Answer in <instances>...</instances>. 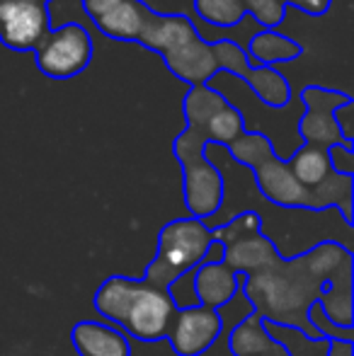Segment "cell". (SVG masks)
<instances>
[{
	"label": "cell",
	"mask_w": 354,
	"mask_h": 356,
	"mask_svg": "<svg viewBox=\"0 0 354 356\" xmlns=\"http://www.w3.org/2000/svg\"><path fill=\"white\" fill-rule=\"evenodd\" d=\"M352 109H354V99L347 104H342V107L335 109V122H337V129H340L342 138H345V143L354 145V134H352Z\"/></svg>",
	"instance_id": "cell-25"
},
{
	"label": "cell",
	"mask_w": 354,
	"mask_h": 356,
	"mask_svg": "<svg viewBox=\"0 0 354 356\" xmlns=\"http://www.w3.org/2000/svg\"><path fill=\"white\" fill-rule=\"evenodd\" d=\"M226 150L231 153V158L236 160V163L246 165V168L250 170L252 165H255L257 160L262 158V155H267L269 150H274V145L265 136V134H260V131H246L243 136H238L236 141L228 145Z\"/></svg>",
	"instance_id": "cell-21"
},
{
	"label": "cell",
	"mask_w": 354,
	"mask_h": 356,
	"mask_svg": "<svg viewBox=\"0 0 354 356\" xmlns=\"http://www.w3.org/2000/svg\"><path fill=\"white\" fill-rule=\"evenodd\" d=\"M92 305L104 320L119 325L127 334L146 344L166 339L168 325L177 308L168 291L122 274H112L97 286Z\"/></svg>",
	"instance_id": "cell-3"
},
{
	"label": "cell",
	"mask_w": 354,
	"mask_h": 356,
	"mask_svg": "<svg viewBox=\"0 0 354 356\" xmlns=\"http://www.w3.org/2000/svg\"><path fill=\"white\" fill-rule=\"evenodd\" d=\"M248 56L252 61H257V66H269L274 68L277 63H287V61H296L301 58L303 49L301 44H296L293 39L279 34L277 29H262L248 44Z\"/></svg>",
	"instance_id": "cell-17"
},
{
	"label": "cell",
	"mask_w": 354,
	"mask_h": 356,
	"mask_svg": "<svg viewBox=\"0 0 354 356\" xmlns=\"http://www.w3.org/2000/svg\"><path fill=\"white\" fill-rule=\"evenodd\" d=\"M42 3H49V0H42Z\"/></svg>",
	"instance_id": "cell-28"
},
{
	"label": "cell",
	"mask_w": 354,
	"mask_h": 356,
	"mask_svg": "<svg viewBox=\"0 0 354 356\" xmlns=\"http://www.w3.org/2000/svg\"><path fill=\"white\" fill-rule=\"evenodd\" d=\"M221 334L223 320L218 310L194 303L175 308L166 339L177 356H202L218 342Z\"/></svg>",
	"instance_id": "cell-9"
},
{
	"label": "cell",
	"mask_w": 354,
	"mask_h": 356,
	"mask_svg": "<svg viewBox=\"0 0 354 356\" xmlns=\"http://www.w3.org/2000/svg\"><path fill=\"white\" fill-rule=\"evenodd\" d=\"M194 13L214 27H236L246 17L243 0H194Z\"/></svg>",
	"instance_id": "cell-20"
},
{
	"label": "cell",
	"mask_w": 354,
	"mask_h": 356,
	"mask_svg": "<svg viewBox=\"0 0 354 356\" xmlns=\"http://www.w3.org/2000/svg\"><path fill=\"white\" fill-rule=\"evenodd\" d=\"M88 17L109 39L138 44L156 10L143 0H83Z\"/></svg>",
	"instance_id": "cell-11"
},
{
	"label": "cell",
	"mask_w": 354,
	"mask_h": 356,
	"mask_svg": "<svg viewBox=\"0 0 354 356\" xmlns=\"http://www.w3.org/2000/svg\"><path fill=\"white\" fill-rule=\"evenodd\" d=\"M228 349L233 356H289L262 327L257 313H248L228 330Z\"/></svg>",
	"instance_id": "cell-16"
},
{
	"label": "cell",
	"mask_w": 354,
	"mask_h": 356,
	"mask_svg": "<svg viewBox=\"0 0 354 356\" xmlns=\"http://www.w3.org/2000/svg\"><path fill=\"white\" fill-rule=\"evenodd\" d=\"M328 356H354V342H345V339H330Z\"/></svg>",
	"instance_id": "cell-27"
},
{
	"label": "cell",
	"mask_w": 354,
	"mask_h": 356,
	"mask_svg": "<svg viewBox=\"0 0 354 356\" xmlns=\"http://www.w3.org/2000/svg\"><path fill=\"white\" fill-rule=\"evenodd\" d=\"M92 54L95 44L88 29L78 22H66L58 29H49V34L34 49V61L47 78L68 80L86 71Z\"/></svg>",
	"instance_id": "cell-6"
},
{
	"label": "cell",
	"mask_w": 354,
	"mask_h": 356,
	"mask_svg": "<svg viewBox=\"0 0 354 356\" xmlns=\"http://www.w3.org/2000/svg\"><path fill=\"white\" fill-rule=\"evenodd\" d=\"M301 102L306 107L303 117L298 119V131L303 136V143L323 150L332 148V145L354 148V145L345 143L335 122V109L352 102V95L321 88V85H308V88L301 90Z\"/></svg>",
	"instance_id": "cell-8"
},
{
	"label": "cell",
	"mask_w": 354,
	"mask_h": 356,
	"mask_svg": "<svg viewBox=\"0 0 354 356\" xmlns=\"http://www.w3.org/2000/svg\"><path fill=\"white\" fill-rule=\"evenodd\" d=\"M284 3L303 10V13L311 15V17H321V15L328 13V8H330L332 0H284Z\"/></svg>",
	"instance_id": "cell-26"
},
{
	"label": "cell",
	"mask_w": 354,
	"mask_h": 356,
	"mask_svg": "<svg viewBox=\"0 0 354 356\" xmlns=\"http://www.w3.org/2000/svg\"><path fill=\"white\" fill-rule=\"evenodd\" d=\"M194 37H197V27H194L187 15L156 13L151 17V22H148V27L143 29V37L138 44L163 56V54L182 47L184 42H189Z\"/></svg>",
	"instance_id": "cell-15"
},
{
	"label": "cell",
	"mask_w": 354,
	"mask_h": 356,
	"mask_svg": "<svg viewBox=\"0 0 354 356\" xmlns=\"http://www.w3.org/2000/svg\"><path fill=\"white\" fill-rule=\"evenodd\" d=\"M187 127L172 141V155L182 170V197L192 218L207 220L221 211L226 182L209 160L207 145L228 148L248 131L246 119L221 92L209 85H194L182 99Z\"/></svg>",
	"instance_id": "cell-2"
},
{
	"label": "cell",
	"mask_w": 354,
	"mask_h": 356,
	"mask_svg": "<svg viewBox=\"0 0 354 356\" xmlns=\"http://www.w3.org/2000/svg\"><path fill=\"white\" fill-rule=\"evenodd\" d=\"M214 240L223 248V264L241 277L262 269L282 250L262 230V216L257 211H241L221 225H214Z\"/></svg>",
	"instance_id": "cell-5"
},
{
	"label": "cell",
	"mask_w": 354,
	"mask_h": 356,
	"mask_svg": "<svg viewBox=\"0 0 354 356\" xmlns=\"http://www.w3.org/2000/svg\"><path fill=\"white\" fill-rule=\"evenodd\" d=\"M194 300L204 308L218 310L236 298L243 286V277L228 269L223 262H202L192 272Z\"/></svg>",
	"instance_id": "cell-13"
},
{
	"label": "cell",
	"mask_w": 354,
	"mask_h": 356,
	"mask_svg": "<svg viewBox=\"0 0 354 356\" xmlns=\"http://www.w3.org/2000/svg\"><path fill=\"white\" fill-rule=\"evenodd\" d=\"M262 327L289 356H328V349H330V339L308 337L303 330L293 327V325H279L262 320Z\"/></svg>",
	"instance_id": "cell-18"
},
{
	"label": "cell",
	"mask_w": 354,
	"mask_h": 356,
	"mask_svg": "<svg viewBox=\"0 0 354 356\" xmlns=\"http://www.w3.org/2000/svg\"><path fill=\"white\" fill-rule=\"evenodd\" d=\"M308 325L325 339H345V342H354V327H337V325H332L330 320H328V315L323 313L321 303H313L311 308H308Z\"/></svg>",
	"instance_id": "cell-23"
},
{
	"label": "cell",
	"mask_w": 354,
	"mask_h": 356,
	"mask_svg": "<svg viewBox=\"0 0 354 356\" xmlns=\"http://www.w3.org/2000/svg\"><path fill=\"white\" fill-rule=\"evenodd\" d=\"M328 158H330L332 172L352 175L354 177V148H347V145H332V148H328Z\"/></svg>",
	"instance_id": "cell-24"
},
{
	"label": "cell",
	"mask_w": 354,
	"mask_h": 356,
	"mask_svg": "<svg viewBox=\"0 0 354 356\" xmlns=\"http://www.w3.org/2000/svg\"><path fill=\"white\" fill-rule=\"evenodd\" d=\"M243 8H246V15H250L265 29H277L287 17L284 0H243Z\"/></svg>",
	"instance_id": "cell-22"
},
{
	"label": "cell",
	"mask_w": 354,
	"mask_h": 356,
	"mask_svg": "<svg viewBox=\"0 0 354 356\" xmlns=\"http://www.w3.org/2000/svg\"><path fill=\"white\" fill-rule=\"evenodd\" d=\"M161 58L168 66V71L175 75L177 80L187 83L189 88H194V85H209V80L218 73L214 44L204 42L199 34L194 39H189V42H184L182 47L163 54Z\"/></svg>",
	"instance_id": "cell-12"
},
{
	"label": "cell",
	"mask_w": 354,
	"mask_h": 356,
	"mask_svg": "<svg viewBox=\"0 0 354 356\" xmlns=\"http://www.w3.org/2000/svg\"><path fill=\"white\" fill-rule=\"evenodd\" d=\"M214 54H216L218 71H228L236 78L246 80L262 104H267L272 109H284L291 102V85H289V80L277 68H252L248 63V54L241 44L231 42V39H221V42H214Z\"/></svg>",
	"instance_id": "cell-7"
},
{
	"label": "cell",
	"mask_w": 354,
	"mask_h": 356,
	"mask_svg": "<svg viewBox=\"0 0 354 356\" xmlns=\"http://www.w3.org/2000/svg\"><path fill=\"white\" fill-rule=\"evenodd\" d=\"M71 344L78 356H131L127 334L99 320H78L71 327Z\"/></svg>",
	"instance_id": "cell-14"
},
{
	"label": "cell",
	"mask_w": 354,
	"mask_h": 356,
	"mask_svg": "<svg viewBox=\"0 0 354 356\" xmlns=\"http://www.w3.org/2000/svg\"><path fill=\"white\" fill-rule=\"evenodd\" d=\"M241 296L252 313L279 325H293L308 337H321L308 325V308L321 303L337 327H354V257L335 240H321L296 257L282 252L262 269L243 277Z\"/></svg>",
	"instance_id": "cell-1"
},
{
	"label": "cell",
	"mask_w": 354,
	"mask_h": 356,
	"mask_svg": "<svg viewBox=\"0 0 354 356\" xmlns=\"http://www.w3.org/2000/svg\"><path fill=\"white\" fill-rule=\"evenodd\" d=\"M216 243L214 230L199 218H175L168 220L158 233L156 254L143 269V282L156 289L168 291L177 279L194 272L207 259L209 248Z\"/></svg>",
	"instance_id": "cell-4"
},
{
	"label": "cell",
	"mask_w": 354,
	"mask_h": 356,
	"mask_svg": "<svg viewBox=\"0 0 354 356\" xmlns=\"http://www.w3.org/2000/svg\"><path fill=\"white\" fill-rule=\"evenodd\" d=\"M49 5L42 0H0V44L13 51H34L49 34Z\"/></svg>",
	"instance_id": "cell-10"
},
{
	"label": "cell",
	"mask_w": 354,
	"mask_h": 356,
	"mask_svg": "<svg viewBox=\"0 0 354 356\" xmlns=\"http://www.w3.org/2000/svg\"><path fill=\"white\" fill-rule=\"evenodd\" d=\"M289 168H291L293 177L303 184V187L313 189L316 184H321L328 175L332 172L330 168V158H328V150L316 148V145H306L303 143L291 158L287 160Z\"/></svg>",
	"instance_id": "cell-19"
}]
</instances>
